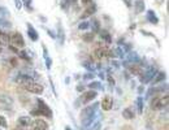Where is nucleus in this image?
Wrapping results in <instances>:
<instances>
[{
  "label": "nucleus",
  "mask_w": 169,
  "mask_h": 130,
  "mask_svg": "<svg viewBox=\"0 0 169 130\" xmlns=\"http://www.w3.org/2000/svg\"><path fill=\"white\" fill-rule=\"evenodd\" d=\"M99 115V111H98V104L95 103L91 107H86L85 109H82L81 112V127L82 129H87V126L92 122V120Z\"/></svg>",
  "instance_id": "f257e3e1"
},
{
  "label": "nucleus",
  "mask_w": 169,
  "mask_h": 130,
  "mask_svg": "<svg viewBox=\"0 0 169 130\" xmlns=\"http://www.w3.org/2000/svg\"><path fill=\"white\" fill-rule=\"evenodd\" d=\"M30 115L31 116H38V117L39 116H44L47 118H51L52 117V111L42 99H38L37 100V108H34L30 112Z\"/></svg>",
  "instance_id": "f03ea898"
},
{
  "label": "nucleus",
  "mask_w": 169,
  "mask_h": 130,
  "mask_svg": "<svg viewBox=\"0 0 169 130\" xmlns=\"http://www.w3.org/2000/svg\"><path fill=\"white\" fill-rule=\"evenodd\" d=\"M9 46L16 48V49H24L25 47V40L20 33H13L12 35H9Z\"/></svg>",
  "instance_id": "7ed1b4c3"
},
{
  "label": "nucleus",
  "mask_w": 169,
  "mask_h": 130,
  "mask_svg": "<svg viewBox=\"0 0 169 130\" xmlns=\"http://www.w3.org/2000/svg\"><path fill=\"white\" fill-rule=\"evenodd\" d=\"M22 87L26 90V91H29V92H31V94H35V95H40V94H43V86L42 85H39V83H37L35 81H29V82H25V83H22L21 85Z\"/></svg>",
  "instance_id": "20e7f679"
},
{
  "label": "nucleus",
  "mask_w": 169,
  "mask_h": 130,
  "mask_svg": "<svg viewBox=\"0 0 169 130\" xmlns=\"http://www.w3.org/2000/svg\"><path fill=\"white\" fill-rule=\"evenodd\" d=\"M156 73H157V68H156V66H150V68H147V70H145L143 75L140 77V82H142V83H150L151 81L154 80V77H155Z\"/></svg>",
  "instance_id": "39448f33"
},
{
  "label": "nucleus",
  "mask_w": 169,
  "mask_h": 130,
  "mask_svg": "<svg viewBox=\"0 0 169 130\" xmlns=\"http://www.w3.org/2000/svg\"><path fill=\"white\" fill-rule=\"evenodd\" d=\"M0 104H2V107L7 111H9L12 107H13V99L12 96L7 94H0Z\"/></svg>",
  "instance_id": "423d86ee"
},
{
  "label": "nucleus",
  "mask_w": 169,
  "mask_h": 130,
  "mask_svg": "<svg viewBox=\"0 0 169 130\" xmlns=\"http://www.w3.org/2000/svg\"><path fill=\"white\" fill-rule=\"evenodd\" d=\"M30 129L31 130H48V124L44 120H42L40 117L34 120L31 125H30Z\"/></svg>",
  "instance_id": "0eeeda50"
},
{
  "label": "nucleus",
  "mask_w": 169,
  "mask_h": 130,
  "mask_svg": "<svg viewBox=\"0 0 169 130\" xmlns=\"http://www.w3.org/2000/svg\"><path fill=\"white\" fill-rule=\"evenodd\" d=\"M98 96V92L95 90H90V91H86L82 94V96H81V101L83 104H87V103H90L95 98Z\"/></svg>",
  "instance_id": "6e6552de"
},
{
  "label": "nucleus",
  "mask_w": 169,
  "mask_h": 130,
  "mask_svg": "<svg viewBox=\"0 0 169 130\" xmlns=\"http://www.w3.org/2000/svg\"><path fill=\"white\" fill-rule=\"evenodd\" d=\"M113 106V100L111 96H104L102 100V109L103 111H111Z\"/></svg>",
  "instance_id": "1a4fd4ad"
},
{
  "label": "nucleus",
  "mask_w": 169,
  "mask_h": 130,
  "mask_svg": "<svg viewBox=\"0 0 169 130\" xmlns=\"http://www.w3.org/2000/svg\"><path fill=\"white\" fill-rule=\"evenodd\" d=\"M18 125L21 126V127H28V126H30L31 125V122H33V120H31V117L30 116H21L20 118H18Z\"/></svg>",
  "instance_id": "9d476101"
},
{
  "label": "nucleus",
  "mask_w": 169,
  "mask_h": 130,
  "mask_svg": "<svg viewBox=\"0 0 169 130\" xmlns=\"http://www.w3.org/2000/svg\"><path fill=\"white\" fill-rule=\"evenodd\" d=\"M96 12V5L94 4V3H91L90 5H87V9L82 13V18H87V17H90V16H92L94 13Z\"/></svg>",
  "instance_id": "9b49d317"
},
{
  "label": "nucleus",
  "mask_w": 169,
  "mask_h": 130,
  "mask_svg": "<svg viewBox=\"0 0 169 130\" xmlns=\"http://www.w3.org/2000/svg\"><path fill=\"white\" fill-rule=\"evenodd\" d=\"M129 70H130V73H131V74H134V75H138V77H142V75H143V73H145L143 68H140V66H138V65H135V64L130 65Z\"/></svg>",
  "instance_id": "f8f14e48"
},
{
  "label": "nucleus",
  "mask_w": 169,
  "mask_h": 130,
  "mask_svg": "<svg viewBox=\"0 0 169 130\" xmlns=\"http://www.w3.org/2000/svg\"><path fill=\"white\" fill-rule=\"evenodd\" d=\"M28 35H29V38L33 40V42H37L38 40V33H37V30H35L34 28H33V25H30V23H28Z\"/></svg>",
  "instance_id": "ddd939ff"
},
{
  "label": "nucleus",
  "mask_w": 169,
  "mask_h": 130,
  "mask_svg": "<svg viewBox=\"0 0 169 130\" xmlns=\"http://www.w3.org/2000/svg\"><path fill=\"white\" fill-rule=\"evenodd\" d=\"M128 51H129V47L119 46L117 49H116V56H119V57H121V59H125L126 55H128Z\"/></svg>",
  "instance_id": "4468645a"
},
{
  "label": "nucleus",
  "mask_w": 169,
  "mask_h": 130,
  "mask_svg": "<svg viewBox=\"0 0 169 130\" xmlns=\"http://www.w3.org/2000/svg\"><path fill=\"white\" fill-rule=\"evenodd\" d=\"M168 101H169L168 94H165L163 98H159V109H166L168 108Z\"/></svg>",
  "instance_id": "2eb2a0df"
},
{
  "label": "nucleus",
  "mask_w": 169,
  "mask_h": 130,
  "mask_svg": "<svg viewBox=\"0 0 169 130\" xmlns=\"http://www.w3.org/2000/svg\"><path fill=\"white\" fill-rule=\"evenodd\" d=\"M76 3V0H61L60 2V8L64 11H68L70 7Z\"/></svg>",
  "instance_id": "dca6fc26"
},
{
  "label": "nucleus",
  "mask_w": 169,
  "mask_h": 130,
  "mask_svg": "<svg viewBox=\"0 0 169 130\" xmlns=\"http://www.w3.org/2000/svg\"><path fill=\"white\" fill-rule=\"evenodd\" d=\"M5 44H9V35L7 33L0 30V46H5Z\"/></svg>",
  "instance_id": "f3484780"
},
{
  "label": "nucleus",
  "mask_w": 169,
  "mask_h": 130,
  "mask_svg": "<svg viewBox=\"0 0 169 130\" xmlns=\"http://www.w3.org/2000/svg\"><path fill=\"white\" fill-rule=\"evenodd\" d=\"M165 78H166V74H165L164 72H157V73L155 74V77H154V80L151 81V82H154V83L156 85V83H159V82H163Z\"/></svg>",
  "instance_id": "a211bd4d"
},
{
  "label": "nucleus",
  "mask_w": 169,
  "mask_h": 130,
  "mask_svg": "<svg viewBox=\"0 0 169 130\" xmlns=\"http://www.w3.org/2000/svg\"><path fill=\"white\" fill-rule=\"evenodd\" d=\"M147 20L152 23V25H156L159 22V18L156 17V14H155L154 11H147Z\"/></svg>",
  "instance_id": "6ab92c4d"
},
{
  "label": "nucleus",
  "mask_w": 169,
  "mask_h": 130,
  "mask_svg": "<svg viewBox=\"0 0 169 130\" xmlns=\"http://www.w3.org/2000/svg\"><path fill=\"white\" fill-rule=\"evenodd\" d=\"M122 116H124V118H125V120H133V118H134V116H135V113L130 108H125L122 111Z\"/></svg>",
  "instance_id": "aec40b11"
},
{
  "label": "nucleus",
  "mask_w": 169,
  "mask_h": 130,
  "mask_svg": "<svg viewBox=\"0 0 169 130\" xmlns=\"http://www.w3.org/2000/svg\"><path fill=\"white\" fill-rule=\"evenodd\" d=\"M134 8H135V13L143 12V11H145V2H143V0H137Z\"/></svg>",
  "instance_id": "412c9836"
},
{
  "label": "nucleus",
  "mask_w": 169,
  "mask_h": 130,
  "mask_svg": "<svg viewBox=\"0 0 169 130\" xmlns=\"http://www.w3.org/2000/svg\"><path fill=\"white\" fill-rule=\"evenodd\" d=\"M94 55H95V57H98V59H103V57H105V47H99V48H96L95 52H94Z\"/></svg>",
  "instance_id": "4be33fe9"
},
{
  "label": "nucleus",
  "mask_w": 169,
  "mask_h": 130,
  "mask_svg": "<svg viewBox=\"0 0 169 130\" xmlns=\"http://www.w3.org/2000/svg\"><path fill=\"white\" fill-rule=\"evenodd\" d=\"M99 33H100V38H102L103 40H105L107 43H111V42H112V38H111V34H109L108 31H105V30H100Z\"/></svg>",
  "instance_id": "5701e85b"
},
{
  "label": "nucleus",
  "mask_w": 169,
  "mask_h": 130,
  "mask_svg": "<svg viewBox=\"0 0 169 130\" xmlns=\"http://www.w3.org/2000/svg\"><path fill=\"white\" fill-rule=\"evenodd\" d=\"M43 54H44V60H46V66H47V69H51L52 61H51V59H50V56H48V52H47V48H46V47H43Z\"/></svg>",
  "instance_id": "b1692460"
},
{
  "label": "nucleus",
  "mask_w": 169,
  "mask_h": 130,
  "mask_svg": "<svg viewBox=\"0 0 169 130\" xmlns=\"http://www.w3.org/2000/svg\"><path fill=\"white\" fill-rule=\"evenodd\" d=\"M143 98H142V96H138L137 98V107H138V112H139V113H143Z\"/></svg>",
  "instance_id": "393cba45"
},
{
  "label": "nucleus",
  "mask_w": 169,
  "mask_h": 130,
  "mask_svg": "<svg viewBox=\"0 0 169 130\" xmlns=\"http://www.w3.org/2000/svg\"><path fill=\"white\" fill-rule=\"evenodd\" d=\"M88 87H90L91 90H104L100 82H91L90 85H88Z\"/></svg>",
  "instance_id": "a878e982"
},
{
  "label": "nucleus",
  "mask_w": 169,
  "mask_h": 130,
  "mask_svg": "<svg viewBox=\"0 0 169 130\" xmlns=\"http://www.w3.org/2000/svg\"><path fill=\"white\" fill-rule=\"evenodd\" d=\"M151 108L154 111H159V96H154L151 101Z\"/></svg>",
  "instance_id": "bb28decb"
},
{
  "label": "nucleus",
  "mask_w": 169,
  "mask_h": 130,
  "mask_svg": "<svg viewBox=\"0 0 169 130\" xmlns=\"http://www.w3.org/2000/svg\"><path fill=\"white\" fill-rule=\"evenodd\" d=\"M17 55H18V57H21V59H24V60H26V61H29L30 60V57H29V55L26 54V52L24 51V49H20L18 52H17Z\"/></svg>",
  "instance_id": "cd10ccee"
},
{
  "label": "nucleus",
  "mask_w": 169,
  "mask_h": 130,
  "mask_svg": "<svg viewBox=\"0 0 169 130\" xmlns=\"http://www.w3.org/2000/svg\"><path fill=\"white\" fill-rule=\"evenodd\" d=\"M91 25H92V31L94 33L100 31V23H99V21H98V20H94Z\"/></svg>",
  "instance_id": "c85d7f7f"
},
{
  "label": "nucleus",
  "mask_w": 169,
  "mask_h": 130,
  "mask_svg": "<svg viewBox=\"0 0 169 130\" xmlns=\"http://www.w3.org/2000/svg\"><path fill=\"white\" fill-rule=\"evenodd\" d=\"M94 33H87V34H85L83 35V40L85 42H92L94 40Z\"/></svg>",
  "instance_id": "c756f323"
},
{
  "label": "nucleus",
  "mask_w": 169,
  "mask_h": 130,
  "mask_svg": "<svg viewBox=\"0 0 169 130\" xmlns=\"http://www.w3.org/2000/svg\"><path fill=\"white\" fill-rule=\"evenodd\" d=\"M83 66L87 69V70H90V72H92L94 70V64L92 63H90V61H83Z\"/></svg>",
  "instance_id": "7c9ffc66"
},
{
  "label": "nucleus",
  "mask_w": 169,
  "mask_h": 130,
  "mask_svg": "<svg viewBox=\"0 0 169 130\" xmlns=\"http://www.w3.org/2000/svg\"><path fill=\"white\" fill-rule=\"evenodd\" d=\"M0 28H11V23L0 17Z\"/></svg>",
  "instance_id": "2f4dec72"
},
{
  "label": "nucleus",
  "mask_w": 169,
  "mask_h": 130,
  "mask_svg": "<svg viewBox=\"0 0 169 130\" xmlns=\"http://www.w3.org/2000/svg\"><path fill=\"white\" fill-rule=\"evenodd\" d=\"M88 26H90V23H88L87 21H83V22L79 23L78 29H79V30H86V29H88Z\"/></svg>",
  "instance_id": "473e14b6"
},
{
  "label": "nucleus",
  "mask_w": 169,
  "mask_h": 130,
  "mask_svg": "<svg viewBox=\"0 0 169 130\" xmlns=\"http://www.w3.org/2000/svg\"><path fill=\"white\" fill-rule=\"evenodd\" d=\"M7 126H8V124H7L5 117L0 115V127H7Z\"/></svg>",
  "instance_id": "72a5a7b5"
},
{
  "label": "nucleus",
  "mask_w": 169,
  "mask_h": 130,
  "mask_svg": "<svg viewBox=\"0 0 169 130\" xmlns=\"http://www.w3.org/2000/svg\"><path fill=\"white\" fill-rule=\"evenodd\" d=\"M14 2H16V8H17V9H21V8L24 7L22 0H14Z\"/></svg>",
  "instance_id": "f704fd0d"
},
{
  "label": "nucleus",
  "mask_w": 169,
  "mask_h": 130,
  "mask_svg": "<svg viewBox=\"0 0 169 130\" xmlns=\"http://www.w3.org/2000/svg\"><path fill=\"white\" fill-rule=\"evenodd\" d=\"M94 78V73H86L83 75V80H92Z\"/></svg>",
  "instance_id": "c9c22d12"
},
{
  "label": "nucleus",
  "mask_w": 169,
  "mask_h": 130,
  "mask_svg": "<svg viewBox=\"0 0 169 130\" xmlns=\"http://www.w3.org/2000/svg\"><path fill=\"white\" fill-rule=\"evenodd\" d=\"M81 3H82V5L87 7V5H90L92 3V0H81Z\"/></svg>",
  "instance_id": "e433bc0d"
},
{
  "label": "nucleus",
  "mask_w": 169,
  "mask_h": 130,
  "mask_svg": "<svg viewBox=\"0 0 169 130\" xmlns=\"http://www.w3.org/2000/svg\"><path fill=\"white\" fill-rule=\"evenodd\" d=\"M0 14H8V12H7V9H4V8H2V7H0ZM0 17H2V16H0Z\"/></svg>",
  "instance_id": "4c0bfd02"
},
{
  "label": "nucleus",
  "mask_w": 169,
  "mask_h": 130,
  "mask_svg": "<svg viewBox=\"0 0 169 130\" xmlns=\"http://www.w3.org/2000/svg\"><path fill=\"white\" fill-rule=\"evenodd\" d=\"M83 89H85V87H83V85H78V86H77V91H79V92L83 91Z\"/></svg>",
  "instance_id": "58836bf2"
},
{
  "label": "nucleus",
  "mask_w": 169,
  "mask_h": 130,
  "mask_svg": "<svg viewBox=\"0 0 169 130\" xmlns=\"http://www.w3.org/2000/svg\"><path fill=\"white\" fill-rule=\"evenodd\" d=\"M124 2H125V3H126V5H128L129 8H130V7L133 5V3H131V0H124Z\"/></svg>",
  "instance_id": "ea45409f"
},
{
  "label": "nucleus",
  "mask_w": 169,
  "mask_h": 130,
  "mask_svg": "<svg viewBox=\"0 0 169 130\" xmlns=\"http://www.w3.org/2000/svg\"><path fill=\"white\" fill-rule=\"evenodd\" d=\"M24 2H25V4L28 5V7H29V9H30V3H31V0H24Z\"/></svg>",
  "instance_id": "a19ab883"
},
{
  "label": "nucleus",
  "mask_w": 169,
  "mask_h": 130,
  "mask_svg": "<svg viewBox=\"0 0 169 130\" xmlns=\"http://www.w3.org/2000/svg\"><path fill=\"white\" fill-rule=\"evenodd\" d=\"M108 81H109V83L113 86L114 85V80H112V77H108Z\"/></svg>",
  "instance_id": "79ce46f5"
},
{
  "label": "nucleus",
  "mask_w": 169,
  "mask_h": 130,
  "mask_svg": "<svg viewBox=\"0 0 169 130\" xmlns=\"http://www.w3.org/2000/svg\"><path fill=\"white\" fill-rule=\"evenodd\" d=\"M138 91H139V94H142V92H143V87H139V90H138Z\"/></svg>",
  "instance_id": "37998d69"
},
{
  "label": "nucleus",
  "mask_w": 169,
  "mask_h": 130,
  "mask_svg": "<svg viewBox=\"0 0 169 130\" xmlns=\"http://www.w3.org/2000/svg\"><path fill=\"white\" fill-rule=\"evenodd\" d=\"M65 130H73V129L70 127V126H65Z\"/></svg>",
  "instance_id": "c03bdc74"
},
{
  "label": "nucleus",
  "mask_w": 169,
  "mask_h": 130,
  "mask_svg": "<svg viewBox=\"0 0 169 130\" xmlns=\"http://www.w3.org/2000/svg\"><path fill=\"white\" fill-rule=\"evenodd\" d=\"M13 130H24V127L20 126V127H16V129H13Z\"/></svg>",
  "instance_id": "a18cd8bd"
},
{
  "label": "nucleus",
  "mask_w": 169,
  "mask_h": 130,
  "mask_svg": "<svg viewBox=\"0 0 169 130\" xmlns=\"http://www.w3.org/2000/svg\"><path fill=\"white\" fill-rule=\"evenodd\" d=\"M2 52H3V47H2V46H0V54H2Z\"/></svg>",
  "instance_id": "49530a36"
}]
</instances>
